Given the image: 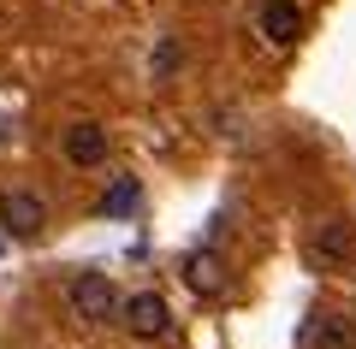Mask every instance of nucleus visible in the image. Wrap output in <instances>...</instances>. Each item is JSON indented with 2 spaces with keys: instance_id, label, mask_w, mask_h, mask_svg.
Instances as JSON below:
<instances>
[{
  "instance_id": "1",
  "label": "nucleus",
  "mask_w": 356,
  "mask_h": 349,
  "mask_svg": "<svg viewBox=\"0 0 356 349\" xmlns=\"http://www.w3.org/2000/svg\"><path fill=\"white\" fill-rule=\"evenodd\" d=\"M65 308L77 314L83 325H107V320H119V290H113V278L107 273H77L72 284H65Z\"/></svg>"
},
{
  "instance_id": "2",
  "label": "nucleus",
  "mask_w": 356,
  "mask_h": 349,
  "mask_svg": "<svg viewBox=\"0 0 356 349\" xmlns=\"http://www.w3.org/2000/svg\"><path fill=\"white\" fill-rule=\"evenodd\" d=\"M0 231L13 243H36L42 231H48V201H42L36 189H6V196H0Z\"/></svg>"
},
{
  "instance_id": "3",
  "label": "nucleus",
  "mask_w": 356,
  "mask_h": 349,
  "mask_svg": "<svg viewBox=\"0 0 356 349\" xmlns=\"http://www.w3.org/2000/svg\"><path fill=\"white\" fill-rule=\"evenodd\" d=\"M309 261H315V266H332V273L356 261V225L344 219V213H332V219L315 225V237H309Z\"/></svg>"
},
{
  "instance_id": "4",
  "label": "nucleus",
  "mask_w": 356,
  "mask_h": 349,
  "mask_svg": "<svg viewBox=\"0 0 356 349\" xmlns=\"http://www.w3.org/2000/svg\"><path fill=\"white\" fill-rule=\"evenodd\" d=\"M119 320H125V332H131V337L154 343V337H166L172 314H166V296H154V290H137L131 302H119Z\"/></svg>"
},
{
  "instance_id": "5",
  "label": "nucleus",
  "mask_w": 356,
  "mask_h": 349,
  "mask_svg": "<svg viewBox=\"0 0 356 349\" xmlns=\"http://www.w3.org/2000/svg\"><path fill=\"white\" fill-rule=\"evenodd\" d=\"M255 30H261L267 48H291V42L303 36V6H297V0H261Z\"/></svg>"
},
{
  "instance_id": "6",
  "label": "nucleus",
  "mask_w": 356,
  "mask_h": 349,
  "mask_svg": "<svg viewBox=\"0 0 356 349\" xmlns=\"http://www.w3.org/2000/svg\"><path fill=\"white\" fill-rule=\"evenodd\" d=\"M60 154H65V166H77V172L102 166V160H107V130L95 125V119H77V125H65Z\"/></svg>"
},
{
  "instance_id": "7",
  "label": "nucleus",
  "mask_w": 356,
  "mask_h": 349,
  "mask_svg": "<svg viewBox=\"0 0 356 349\" xmlns=\"http://www.w3.org/2000/svg\"><path fill=\"white\" fill-rule=\"evenodd\" d=\"M184 284H191L196 296H220V290H226V261H220L214 249H191L184 255Z\"/></svg>"
},
{
  "instance_id": "8",
  "label": "nucleus",
  "mask_w": 356,
  "mask_h": 349,
  "mask_svg": "<svg viewBox=\"0 0 356 349\" xmlns=\"http://www.w3.org/2000/svg\"><path fill=\"white\" fill-rule=\"evenodd\" d=\"M309 349H356V325H350V314H315L309 320Z\"/></svg>"
},
{
  "instance_id": "9",
  "label": "nucleus",
  "mask_w": 356,
  "mask_h": 349,
  "mask_svg": "<svg viewBox=\"0 0 356 349\" xmlns=\"http://www.w3.org/2000/svg\"><path fill=\"white\" fill-rule=\"evenodd\" d=\"M137 201H143L137 178H113V189H107V196L95 201V213H102V219H125V213L137 207Z\"/></svg>"
},
{
  "instance_id": "10",
  "label": "nucleus",
  "mask_w": 356,
  "mask_h": 349,
  "mask_svg": "<svg viewBox=\"0 0 356 349\" xmlns=\"http://www.w3.org/2000/svg\"><path fill=\"white\" fill-rule=\"evenodd\" d=\"M178 65H184V42H178V36H161V42H154V77H172Z\"/></svg>"
}]
</instances>
